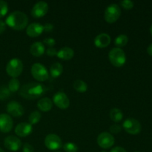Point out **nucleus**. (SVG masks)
I'll list each match as a JSON object with an SVG mask.
<instances>
[{
  "instance_id": "nucleus-1",
  "label": "nucleus",
  "mask_w": 152,
  "mask_h": 152,
  "mask_svg": "<svg viewBox=\"0 0 152 152\" xmlns=\"http://www.w3.org/2000/svg\"><path fill=\"white\" fill-rule=\"evenodd\" d=\"M46 87L36 82L25 83L19 88V94L24 99L34 100L41 97L46 91Z\"/></svg>"
},
{
  "instance_id": "nucleus-2",
  "label": "nucleus",
  "mask_w": 152,
  "mask_h": 152,
  "mask_svg": "<svg viewBox=\"0 0 152 152\" xmlns=\"http://www.w3.org/2000/svg\"><path fill=\"white\" fill-rule=\"evenodd\" d=\"M5 24L15 31H22L28 26V18L23 12L16 10L6 18Z\"/></svg>"
},
{
  "instance_id": "nucleus-3",
  "label": "nucleus",
  "mask_w": 152,
  "mask_h": 152,
  "mask_svg": "<svg viewBox=\"0 0 152 152\" xmlns=\"http://www.w3.org/2000/svg\"><path fill=\"white\" fill-rule=\"evenodd\" d=\"M108 59L111 65L117 68L123 67L126 62V56L122 48H114L108 53Z\"/></svg>"
},
{
  "instance_id": "nucleus-4",
  "label": "nucleus",
  "mask_w": 152,
  "mask_h": 152,
  "mask_svg": "<svg viewBox=\"0 0 152 152\" xmlns=\"http://www.w3.org/2000/svg\"><path fill=\"white\" fill-rule=\"evenodd\" d=\"M23 71V63L19 58H13L6 65V72L12 78H16Z\"/></svg>"
},
{
  "instance_id": "nucleus-5",
  "label": "nucleus",
  "mask_w": 152,
  "mask_h": 152,
  "mask_svg": "<svg viewBox=\"0 0 152 152\" xmlns=\"http://www.w3.org/2000/svg\"><path fill=\"white\" fill-rule=\"evenodd\" d=\"M121 16V9L117 4H110L105 8L104 13V19L105 22L113 24L117 22Z\"/></svg>"
},
{
  "instance_id": "nucleus-6",
  "label": "nucleus",
  "mask_w": 152,
  "mask_h": 152,
  "mask_svg": "<svg viewBox=\"0 0 152 152\" xmlns=\"http://www.w3.org/2000/svg\"><path fill=\"white\" fill-rule=\"evenodd\" d=\"M31 71L33 77L39 82H45L49 78V72L46 67L39 62L32 65Z\"/></svg>"
},
{
  "instance_id": "nucleus-7",
  "label": "nucleus",
  "mask_w": 152,
  "mask_h": 152,
  "mask_svg": "<svg viewBox=\"0 0 152 152\" xmlns=\"http://www.w3.org/2000/svg\"><path fill=\"white\" fill-rule=\"evenodd\" d=\"M123 127L127 133L132 135H136L140 133L142 130L141 123L134 118H127L123 122Z\"/></svg>"
},
{
  "instance_id": "nucleus-8",
  "label": "nucleus",
  "mask_w": 152,
  "mask_h": 152,
  "mask_svg": "<svg viewBox=\"0 0 152 152\" xmlns=\"http://www.w3.org/2000/svg\"><path fill=\"white\" fill-rule=\"evenodd\" d=\"M45 145L51 151H56L62 147V141L58 135L55 134H49L45 138Z\"/></svg>"
},
{
  "instance_id": "nucleus-9",
  "label": "nucleus",
  "mask_w": 152,
  "mask_h": 152,
  "mask_svg": "<svg viewBox=\"0 0 152 152\" xmlns=\"http://www.w3.org/2000/svg\"><path fill=\"white\" fill-rule=\"evenodd\" d=\"M115 140L113 135L108 132H102L98 135L97 144L103 149L110 148L114 145Z\"/></svg>"
},
{
  "instance_id": "nucleus-10",
  "label": "nucleus",
  "mask_w": 152,
  "mask_h": 152,
  "mask_svg": "<svg viewBox=\"0 0 152 152\" xmlns=\"http://www.w3.org/2000/svg\"><path fill=\"white\" fill-rule=\"evenodd\" d=\"M48 11V4L44 1L36 3L31 9V16L36 19H39L45 16Z\"/></svg>"
},
{
  "instance_id": "nucleus-11",
  "label": "nucleus",
  "mask_w": 152,
  "mask_h": 152,
  "mask_svg": "<svg viewBox=\"0 0 152 152\" xmlns=\"http://www.w3.org/2000/svg\"><path fill=\"white\" fill-rule=\"evenodd\" d=\"M53 103L60 109L65 110L69 107L70 100L66 94L62 91H58L53 95Z\"/></svg>"
},
{
  "instance_id": "nucleus-12",
  "label": "nucleus",
  "mask_w": 152,
  "mask_h": 152,
  "mask_svg": "<svg viewBox=\"0 0 152 152\" xmlns=\"http://www.w3.org/2000/svg\"><path fill=\"white\" fill-rule=\"evenodd\" d=\"M7 112L10 116L14 117H22L25 114V109L23 106L16 101H10L7 105Z\"/></svg>"
},
{
  "instance_id": "nucleus-13",
  "label": "nucleus",
  "mask_w": 152,
  "mask_h": 152,
  "mask_svg": "<svg viewBox=\"0 0 152 152\" xmlns=\"http://www.w3.org/2000/svg\"><path fill=\"white\" fill-rule=\"evenodd\" d=\"M4 145L7 149L11 151H17L22 147V141L19 137L13 135L7 136L4 140Z\"/></svg>"
},
{
  "instance_id": "nucleus-14",
  "label": "nucleus",
  "mask_w": 152,
  "mask_h": 152,
  "mask_svg": "<svg viewBox=\"0 0 152 152\" xmlns=\"http://www.w3.org/2000/svg\"><path fill=\"white\" fill-rule=\"evenodd\" d=\"M13 126V121L9 114H0V132L2 133H8L12 130Z\"/></svg>"
},
{
  "instance_id": "nucleus-15",
  "label": "nucleus",
  "mask_w": 152,
  "mask_h": 152,
  "mask_svg": "<svg viewBox=\"0 0 152 152\" xmlns=\"http://www.w3.org/2000/svg\"><path fill=\"white\" fill-rule=\"evenodd\" d=\"M32 132L33 126L29 123H20L15 128V133L20 137H26Z\"/></svg>"
},
{
  "instance_id": "nucleus-16",
  "label": "nucleus",
  "mask_w": 152,
  "mask_h": 152,
  "mask_svg": "<svg viewBox=\"0 0 152 152\" xmlns=\"http://www.w3.org/2000/svg\"><path fill=\"white\" fill-rule=\"evenodd\" d=\"M44 31L43 25L38 22H33L26 28V34L30 37H37L41 35Z\"/></svg>"
},
{
  "instance_id": "nucleus-17",
  "label": "nucleus",
  "mask_w": 152,
  "mask_h": 152,
  "mask_svg": "<svg viewBox=\"0 0 152 152\" xmlns=\"http://www.w3.org/2000/svg\"><path fill=\"white\" fill-rule=\"evenodd\" d=\"M111 42V37L108 34L102 33L99 34L95 37L94 39V45L96 48H104L108 47Z\"/></svg>"
},
{
  "instance_id": "nucleus-18",
  "label": "nucleus",
  "mask_w": 152,
  "mask_h": 152,
  "mask_svg": "<svg viewBox=\"0 0 152 152\" xmlns=\"http://www.w3.org/2000/svg\"><path fill=\"white\" fill-rule=\"evenodd\" d=\"M30 52L31 54L36 57L42 56L45 52V48L44 44L41 42H36L31 45L30 48Z\"/></svg>"
},
{
  "instance_id": "nucleus-19",
  "label": "nucleus",
  "mask_w": 152,
  "mask_h": 152,
  "mask_svg": "<svg viewBox=\"0 0 152 152\" xmlns=\"http://www.w3.org/2000/svg\"><path fill=\"white\" fill-rule=\"evenodd\" d=\"M74 56V51L71 48L63 47L59 49L56 53V56L62 60H71Z\"/></svg>"
},
{
  "instance_id": "nucleus-20",
  "label": "nucleus",
  "mask_w": 152,
  "mask_h": 152,
  "mask_svg": "<svg viewBox=\"0 0 152 152\" xmlns=\"http://www.w3.org/2000/svg\"><path fill=\"white\" fill-rule=\"evenodd\" d=\"M37 108L42 112L50 111L53 108V101L48 97H43L37 102Z\"/></svg>"
},
{
  "instance_id": "nucleus-21",
  "label": "nucleus",
  "mask_w": 152,
  "mask_h": 152,
  "mask_svg": "<svg viewBox=\"0 0 152 152\" xmlns=\"http://www.w3.org/2000/svg\"><path fill=\"white\" fill-rule=\"evenodd\" d=\"M63 66L59 62H55L51 65L50 68V74L53 78H57L60 77L63 73Z\"/></svg>"
},
{
  "instance_id": "nucleus-22",
  "label": "nucleus",
  "mask_w": 152,
  "mask_h": 152,
  "mask_svg": "<svg viewBox=\"0 0 152 152\" xmlns=\"http://www.w3.org/2000/svg\"><path fill=\"white\" fill-rule=\"evenodd\" d=\"M110 118L112 121H114V123H119V122L121 121L123 118V114L122 112V111L119 108H114L110 111Z\"/></svg>"
},
{
  "instance_id": "nucleus-23",
  "label": "nucleus",
  "mask_w": 152,
  "mask_h": 152,
  "mask_svg": "<svg viewBox=\"0 0 152 152\" xmlns=\"http://www.w3.org/2000/svg\"><path fill=\"white\" fill-rule=\"evenodd\" d=\"M128 42H129V38H128L127 35L126 34H120L117 36L114 40V45L117 46V48H120L127 45Z\"/></svg>"
},
{
  "instance_id": "nucleus-24",
  "label": "nucleus",
  "mask_w": 152,
  "mask_h": 152,
  "mask_svg": "<svg viewBox=\"0 0 152 152\" xmlns=\"http://www.w3.org/2000/svg\"><path fill=\"white\" fill-rule=\"evenodd\" d=\"M74 88L80 93H85L88 90V85L81 80H77L74 83Z\"/></svg>"
},
{
  "instance_id": "nucleus-25",
  "label": "nucleus",
  "mask_w": 152,
  "mask_h": 152,
  "mask_svg": "<svg viewBox=\"0 0 152 152\" xmlns=\"http://www.w3.org/2000/svg\"><path fill=\"white\" fill-rule=\"evenodd\" d=\"M7 88H8L10 91L12 92V93L16 92L20 88V82H19V80L17 78H12L9 81Z\"/></svg>"
},
{
  "instance_id": "nucleus-26",
  "label": "nucleus",
  "mask_w": 152,
  "mask_h": 152,
  "mask_svg": "<svg viewBox=\"0 0 152 152\" xmlns=\"http://www.w3.org/2000/svg\"><path fill=\"white\" fill-rule=\"evenodd\" d=\"M42 114L39 111H34L31 113L28 117V120H29V123L31 125H36L41 120Z\"/></svg>"
},
{
  "instance_id": "nucleus-27",
  "label": "nucleus",
  "mask_w": 152,
  "mask_h": 152,
  "mask_svg": "<svg viewBox=\"0 0 152 152\" xmlns=\"http://www.w3.org/2000/svg\"><path fill=\"white\" fill-rule=\"evenodd\" d=\"M11 92L8 89L7 86H0V100L3 101L10 97Z\"/></svg>"
},
{
  "instance_id": "nucleus-28",
  "label": "nucleus",
  "mask_w": 152,
  "mask_h": 152,
  "mask_svg": "<svg viewBox=\"0 0 152 152\" xmlns=\"http://www.w3.org/2000/svg\"><path fill=\"white\" fill-rule=\"evenodd\" d=\"M63 149L65 152H77L78 151V146L73 142H66L64 144Z\"/></svg>"
},
{
  "instance_id": "nucleus-29",
  "label": "nucleus",
  "mask_w": 152,
  "mask_h": 152,
  "mask_svg": "<svg viewBox=\"0 0 152 152\" xmlns=\"http://www.w3.org/2000/svg\"><path fill=\"white\" fill-rule=\"evenodd\" d=\"M8 12V4L5 1L0 0V18L5 16Z\"/></svg>"
},
{
  "instance_id": "nucleus-30",
  "label": "nucleus",
  "mask_w": 152,
  "mask_h": 152,
  "mask_svg": "<svg viewBox=\"0 0 152 152\" xmlns=\"http://www.w3.org/2000/svg\"><path fill=\"white\" fill-rule=\"evenodd\" d=\"M120 5L125 10H131L134 7V1H131V0H123V1H120Z\"/></svg>"
},
{
  "instance_id": "nucleus-31",
  "label": "nucleus",
  "mask_w": 152,
  "mask_h": 152,
  "mask_svg": "<svg viewBox=\"0 0 152 152\" xmlns=\"http://www.w3.org/2000/svg\"><path fill=\"white\" fill-rule=\"evenodd\" d=\"M43 44L46 45L48 48H53V46L56 44V40L53 38H45L43 40Z\"/></svg>"
},
{
  "instance_id": "nucleus-32",
  "label": "nucleus",
  "mask_w": 152,
  "mask_h": 152,
  "mask_svg": "<svg viewBox=\"0 0 152 152\" xmlns=\"http://www.w3.org/2000/svg\"><path fill=\"white\" fill-rule=\"evenodd\" d=\"M109 130L113 134H119L122 131V127L120 125L114 124L109 128Z\"/></svg>"
},
{
  "instance_id": "nucleus-33",
  "label": "nucleus",
  "mask_w": 152,
  "mask_h": 152,
  "mask_svg": "<svg viewBox=\"0 0 152 152\" xmlns=\"http://www.w3.org/2000/svg\"><path fill=\"white\" fill-rule=\"evenodd\" d=\"M22 151L23 152H34V148L32 145L30 143H25L22 148Z\"/></svg>"
},
{
  "instance_id": "nucleus-34",
  "label": "nucleus",
  "mask_w": 152,
  "mask_h": 152,
  "mask_svg": "<svg viewBox=\"0 0 152 152\" xmlns=\"http://www.w3.org/2000/svg\"><path fill=\"white\" fill-rule=\"evenodd\" d=\"M46 53H47L48 56H56V53H57V50L54 48H48L46 50Z\"/></svg>"
},
{
  "instance_id": "nucleus-35",
  "label": "nucleus",
  "mask_w": 152,
  "mask_h": 152,
  "mask_svg": "<svg viewBox=\"0 0 152 152\" xmlns=\"http://www.w3.org/2000/svg\"><path fill=\"white\" fill-rule=\"evenodd\" d=\"M43 28H44V31L47 33H50L53 31V25L51 23H45L43 25Z\"/></svg>"
},
{
  "instance_id": "nucleus-36",
  "label": "nucleus",
  "mask_w": 152,
  "mask_h": 152,
  "mask_svg": "<svg viewBox=\"0 0 152 152\" xmlns=\"http://www.w3.org/2000/svg\"><path fill=\"white\" fill-rule=\"evenodd\" d=\"M110 152H127L124 148L121 146H116L111 148Z\"/></svg>"
},
{
  "instance_id": "nucleus-37",
  "label": "nucleus",
  "mask_w": 152,
  "mask_h": 152,
  "mask_svg": "<svg viewBox=\"0 0 152 152\" xmlns=\"http://www.w3.org/2000/svg\"><path fill=\"white\" fill-rule=\"evenodd\" d=\"M5 30H6L5 22H3L2 20H1V19H0V34H2V33H4Z\"/></svg>"
},
{
  "instance_id": "nucleus-38",
  "label": "nucleus",
  "mask_w": 152,
  "mask_h": 152,
  "mask_svg": "<svg viewBox=\"0 0 152 152\" xmlns=\"http://www.w3.org/2000/svg\"><path fill=\"white\" fill-rule=\"evenodd\" d=\"M147 53H148V55L152 56V42L147 48Z\"/></svg>"
},
{
  "instance_id": "nucleus-39",
  "label": "nucleus",
  "mask_w": 152,
  "mask_h": 152,
  "mask_svg": "<svg viewBox=\"0 0 152 152\" xmlns=\"http://www.w3.org/2000/svg\"><path fill=\"white\" fill-rule=\"evenodd\" d=\"M150 33H151V36H152V25H151V28H150Z\"/></svg>"
},
{
  "instance_id": "nucleus-40",
  "label": "nucleus",
  "mask_w": 152,
  "mask_h": 152,
  "mask_svg": "<svg viewBox=\"0 0 152 152\" xmlns=\"http://www.w3.org/2000/svg\"><path fill=\"white\" fill-rule=\"evenodd\" d=\"M0 152H5L1 148H0Z\"/></svg>"
},
{
  "instance_id": "nucleus-41",
  "label": "nucleus",
  "mask_w": 152,
  "mask_h": 152,
  "mask_svg": "<svg viewBox=\"0 0 152 152\" xmlns=\"http://www.w3.org/2000/svg\"><path fill=\"white\" fill-rule=\"evenodd\" d=\"M101 152H107V151H102Z\"/></svg>"
},
{
  "instance_id": "nucleus-42",
  "label": "nucleus",
  "mask_w": 152,
  "mask_h": 152,
  "mask_svg": "<svg viewBox=\"0 0 152 152\" xmlns=\"http://www.w3.org/2000/svg\"><path fill=\"white\" fill-rule=\"evenodd\" d=\"M134 152H140V151H134Z\"/></svg>"
},
{
  "instance_id": "nucleus-43",
  "label": "nucleus",
  "mask_w": 152,
  "mask_h": 152,
  "mask_svg": "<svg viewBox=\"0 0 152 152\" xmlns=\"http://www.w3.org/2000/svg\"><path fill=\"white\" fill-rule=\"evenodd\" d=\"M56 152H60V151H56Z\"/></svg>"
}]
</instances>
